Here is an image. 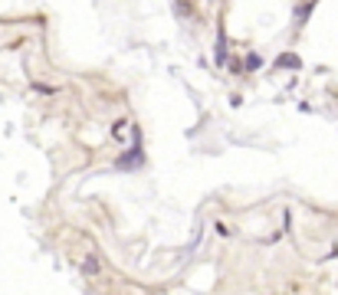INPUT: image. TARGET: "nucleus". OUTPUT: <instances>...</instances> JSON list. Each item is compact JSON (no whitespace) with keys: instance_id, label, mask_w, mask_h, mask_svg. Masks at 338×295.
<instances>
[{"instance_id":"obj_1","label":"nucleus","mask_w":338,"mask_h":295,"mask_svg":"<svg viewBox=\"0 0 338 295\" xmlns=\"http://www.w3.org/2000/svg\"><path fill=\"white\" fill-rule=\"evenodd\" d=\"M276 66H279V69H299L302 59H299V56H292V53H286V56H279V59H276Z\"/></svg>"},{"instance_id":"obj_2","label":"nucleus","mask_w":338,"mask_h":295,"mask_svg":"<svg viewBox=\"0 0 338 295\" xmlns=\"http://www.w3.org/2000/svg\"><path fill=\"white\" fill-rule=\"evenodd\" d=\"M142 161V148H135L132 154L128 157H118V167H122V171H125V167H135V164Z\"/></svg>"},{"instance_id":"obj_3","label":"nucleus","mask_w":338,"mask_h":295,"mask_svg":"<svg viewBox=\"0 0 338 295\" xmlns=\"http://www.w3.org/2000/svg\"><path fill=\"white\" fill-rule=\"evenodd\" d=\"M243 66H246V69L243 72H256V69H260V66H263V59H260V56H246V59H243Z\"/></svg>"}]
</instances>
